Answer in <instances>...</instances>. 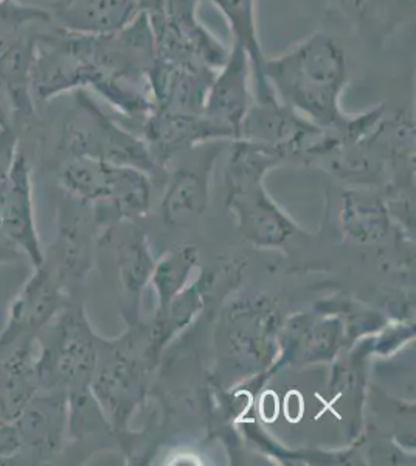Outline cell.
I'll use <instances>...</instances> for the list:
<instances>
[{
  "label": "cell",
  "instance_id": "1",
  "mask_svg": "<svg viewBox=\"0 0 416 466\" xmlns=\"http://www.w3.org/2000/svg\"><path fill=\"white\" fill-rule=\"evenodd\" d=\"M264 76L285 106L319 127H347L353 118L340 109L350 83L347 52L330 33H311L283 54L268 56Z\"/></svg>",
  "mask_w": 416,
  "mask_h": 466
},
{
  "label": "cell",
  "instance_id": "2",
  "mask_svg": "<svg viewBox=\"0 0 416 466\" xmlns=\"http://www.w3.org/2000/svg\"><path fill=\"white\" fill-rule=\"evenodd\" d=\"M96 347L85 314L67 305L36 339V370L43 390H85L96 370Z\"/></svg>",
  "mask_w": 416,
  "mask_h": 466
},
{
  "label": "cell",
  "instance_id": "3",
  "mask_svg": "<svg viewBox=\"0 0 416 466\" xmlns=\"http://www.w3.org/2000/svg\"><path fill=\"white\" fill-rule=\"evenodd\" d=\"M58 148L67 159L90 157L118 167L149 162L142 142L101 112L87 90L75 92L74 111L64 122Z\"/></svg>",
  "mask_w": 416,
  "mask_h": 466
},
{
  "label": "cell",
  "instance_id": "4",
  "mask_svg": "<svg viewBox=\"0 0 416 466\" xmlns=\"http://www.w3.org/2000/svg\"><path fill=\"white\" fill-rule=\"evenodd\" d=\"M67 305L66 287L58 274L46 261L35 266L32 276L22 283L8 305L0 329V349L19 340L36 339Z\"/></svg>",
  "mask_w": 416,
  "mask_h": 466
},
{
  "label": "cell",
  "instance_id": "5",
  "mask_svg": "<svg viewBox=\"0 0 416 466\" xmlns=\"http://www.w3.org/2000/svg\"><path fill=\"white\" fill-rule=\"evenodd\" d=\"M0 233L32 268L43 263L46 249L37 230L32 164L22 147L5 179L0 182Z\"/></svg>",
  "mask_w": 416,
  "mask_h": 466
},
{
  "label": "cell",
  "instance_id": "6",
  "mask_svg": "<svg viewBox=\"0 0 416 466\" xmlns=\"http://www.w3.org/2000/svg\"><path fill=\"white\" fill-rule=\"evenodd\" d=\"M67 393L41 390L13 420L19 440L17 463H47L64 450L67 435Z\"/></svg>",
  "mask_w": 416,
  "mask_h": 466
},
{
  "label": "cell",
  "instance_id": "7",
  "mask_svg": "<svg viewBox=\"0 0 416 466\" xmlns=\"http://www.w3.org/2000/svg\"><path fill=\"white\" fill-rule=\"evenodd\" d=\"M253 101L252 66L243 48L230 44L226 63L208 87L202 114L227 136H239Z\"/></svg>",
  "mask_w": 416,
  "mask_h": 466
},
{
  "label": "cell",
  "instance_id": "8",
  "mask_svg": "<svg viewBox=\"0 0 416 466\" xmlns=\"http://www.w3.org/2000/svg\"><path fill=\"white\" fill-rule=\"evenodd\" d=\"M147 0H53V25L76 33L103 35L120 30L145 11Z\"/></svg>",
  "mask_w": 416,
  "mask_h": 466
},
{
  "label": "cell",
  "instance_id": "9",
  "mask_svg": "<svg viewBox=\"0 0 416 466\" xmlns=\"http://www.w3.org/2000/svg\"><path fill=\"white\" fill-rule=\"evenodd\" d=\"M36 339L0 349V423L16 420L43 390L36 370Z\"/></svg>",
  "mask_w": 416,
  "mask_h": 466
},
{
  "label": "cell",
  "instance_id": "10",
  "mask_svg": "<svg viewBox=\"0 0 416 466\" xmlns=\"http://www.w3.org/2000/svg\"><path fill=\"white\" fill-rule=\"evenodd\" d=\"M215 6L219 15L226 19L233 46L243 48L248 55L253 75V96L255 100L263 101L275 98L274 90L264 76L263 44L259 39V17H257V0H207Z\"/></svg>",
  "mask_w": 416,
  "mask_h": 466
},
{
  "label": "cell",
  "instance_id": "11",
  "mask_svg": "<svg viewBox=\"0 0 416 466\" xmlns=\"http://www.w3.org/2000/svg\"><path fill=\"white\" fill-rule=\"evenodd\" d=\"M354 30L371 41H385L402 22L401 10L413 0H327Z\"/></svg>",
  "mask_w": 416,
  "mask_h": 466
},
{
  "label": "cell",
  "instance_id": "12",
  "mask_svg": "<svg viewBox=\"0 0 416 466\" xmlns=\"http://www.w3.org/2000/svg\"><path fill=\"white\" fill-rule=\"evenodd\" d=\"M52 24L48 8L22 4L21 0H0V46Z\"/></svg>",
  "mask_w": 416,
  "mask_h": 466
},
{
  "label": "cell",
  "instance_id": "13",
  "mask_svg": "<svg viewBox=\"0 0 416 466\" xmlns=\"http://www.w3.org/2000/svg\"><path fill=\"white\" fill-rule=\"evenodd\" d=\"M19 148H21L19 129L16 127H0V182L8 175Z\"/></svg>",
  "mask_w": 416,
  "mask_h": 466
},
{
  "label": "cell",
  "instance_id": "14",
  "mask_svg": "<svg viewBox=\"0 0 416 466\" xmlns=\"http://www.w3.org/2000/svg\"><path fill=\"white\" fill-rule=\"evenodd\" d=\"M25 260L24 255L0 233V266L15 265Z\"/></svg>",
  "mask_w": 416,
  "mask_h": 466
}]
</instances>
